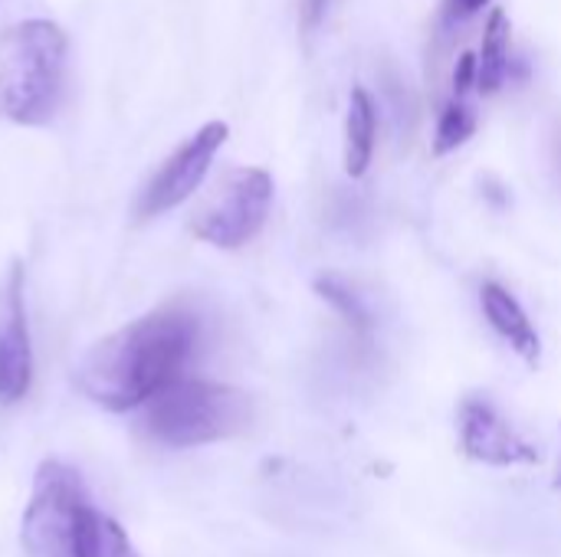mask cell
<instances>
[{"label":"cell","mask_w":561,"mask_h":557,"mask_svg":"<svg viewBox=\"0 0 561 557\" xmlns=\"http://www.w3.org/2000/svg\"><path fill=\"white\" fill-rule=\"evenodd\" d=\"M92 509L95 506L89 502V492L76 469L59 460L39 463L20 522L23 552L30 557H79Z\"/></svg>","instance_id":"cell-4"},{"label":"cell","mask_w":561,"mask_h":557,"mask_svg":"<svg viewBox=\"0 0 561 557\" xmlns=\"http://www.w3.org/2000/svg\"><path fill=\"white\" fill-rule=\"evenodd\" d=\"M490 0H444V16L447 20H467L473 13H480Z\"/></svg>","instance_id":"cell-16"},{"label":"cell","mask_w":561,"mask_h":557,"mask_svg":"<svg viewBox=\"0 0 561 557\" xmlns=\"http://www.w3.org/2000/svg\"><path fill=\"white\" fill-rule=\"evenodd\" d=\"M480 309L483 318L490 322V328L526 361V364H539L542 358V338L539 328L533 325L529 312L523 309V302L500 282H483L480 286Z\"/></svg>","instance_id":"cell-9"},{"label":"cell","mask_w":561,"mask_h":557,"mask_svg":"<svg viewBox=\"0 0 561 557\" xmlns=\"http://www.w3.org/2000/svg\"><path fill=\"white\" fill-rule=\"evenodd\" d=\"M273 207V177L263 167L227 171L191 217V233L217 250H240L260 236Z\"/></svg>","instance_id":"cell-5"},{"label":"cell","mask_w":561,"mask_h":557,"mask_svg":"<svg viewBox=\"0 0 561 557\" xmlns=\"http://www.w3.org/2000/svg\"><path fill=\"white\" fill-rule=\"evenodd\" d=\"M79 557H138V552L128 542L125 529L112 515L92 509V515L85 522V532H82Z\"/></svg>","instance_id":"cell-13"},{"label":"cell","mask_w":561,"mask_h":557,"mask_svg":"<svg viewBox=\"0 0 561 557\" xmlns=\"http://www.w3.org/2000/svg\"><path fill=\"white\" fill-rule=\"evenodd\" d=\"M66 33L53 20H20L0 36V115L13 125H46L62 98Z\"/></svg>","instance_id":"cell-2"},{"label":"cell","mask_w":561,"mask_h":557,"mask_svg":"<svg viewBox=\"0 0 561 557\" xmlns=\"http://www.w3.org/2000/svg\"><path fill=\"white\" fill-rule=\"evenodd\" d=\"M33 387V345L23 299V266L7 269L0 292V407L20 404Z\"/></svg>","instance_id":"cell-8"},{"label":"cell","mask_w":561,"mask_h":557,"mask_svg":"<svg viewBox=\"0 0 561 557\" xmlns=\"http://www.w3.org/2000/svg\"><path fill=\"white\" fill-rule=\"evenodd\" d=\"M227 138H230L227 121H207L181 148H174L161 161V167L148 177V184L141 187L138 204H135L138 220H151V217H161V213L181 207L204 184V177H207L217 151L227 144Z\"/></svg>","instance_id":"cell-6"},{"label":"cell","mask_w":561,"mask_h":557,"mask_svg":"<svg viewBox=\"0 0 561 557\" xmlns=\"http://www.w3.org/2000/svg\"><path fill=\"white\" fill-rule=\"evenodd\" d=\"M477 89V53H463L454 69V98H467Z\"/></svg>","instance_id":"cell-15"},{"label":"cell","mask_w":561,"mask_h":557,"mask_svg":"<svg viewBox=\"0 0 561 557\" xmlns=\"http://www.w3.org/2000/svg\"><path fill=\"white\" fill-rule=\"evenodd\" d=\"M141 410L148 437L171 450L230 440L253 420V401L240 387L204 378H181L168 384Z\"/></svg>","instance_id":"cell-3"},{"label":"cell","mask_w":561,"mask_h":557,"mask_svg":"<svg viewBox=\"0 0 561 557\" xmlns=\"http://www.w3.org/2000/svg\"><path fill=\"white\" fill-rule=\"evenodd\" d=\"M375 141H378V108L368 89L355 85L348 95V112H345V151L342 164L352 181L365 177L371 161H375Z\"/></svg>","instance_id":"cell-10"},{"label":"cell","mask_w":561,"mask_h":557,"mask_svg":"<svg viewBox=\"0 0 561 557\" xmlns=\"http://www.w3.org/2000/svg\"><path fill=\"white\" fill-rule=\"evenodd\" d=\"M477 131V112L470 108L467 98H450L447 108L440 112L437 135H434V154H450L463 148Z\"/></svg>","instance_id":"cell-14"},{"label":"cell","mask_w":561,"mask_h":557,"mask_svg":"<svg viewBox=\"0 0 561 557\" xmlns=\"http://www.w3.org/2000/svg\"><path fill=\"white\" fill-rule=\"evenodd\" d=\"M460 430V450L467 460L513 469V466H539L542 453L536 443H529L486 397H467L457 414Z\"/></svg>","instance_id":"cell-7"},{"label":"cell","mask_w":561,"mask_h":557,"mask_svg":"<svg viewBox=\"0 0 561 557\" xmlns=\"http://www.w3.org/2000/svg\"><path fill=\"white\" fill-rule=\"evenodd\" d=\"M552 486L561 492V450H559V463H556V479H552Z\"/></svg>","instance_id":"cell-18"},{"label":"cell","mask_w":561,"mask_h":557,"mask_svg":"<svg viewBox=\"0 0 561 557\" xmlns=\"http://www.w3.org/2000/svg\"><path fill=\"white\" fill-rule=\"evenodd\" d=\"M316 295L322 299V302H329L339 315H342V322L352 328V332H358V335H368L371 328H375V318H371V312H368V305L362 302V295L345 282V279H339V276H319L316 279Z\"/></svg>","instance_id":"cell-12"},{"label":"cell","mask_w":561,"mask_h":557,"mask_svg":"<svg viewBox=\"0 0 561 557\" xmlns=\"http://www.w3.org/2000/svg\"><path fill=\"white\" fill-rule=\"evenodd\" d=\"M197 338L201 322L191 309L161 305L95 341L76 371V384L108 414L138 410L184 378Z\"/></svg>","instance_id":"cell-1"},{"label":"cell","mask_w":561,"mask_h":557,"mask_svg":"<svg viewBox=\"0 0 561 557\" xmlns=\"http://www.w3.org/2000/svg\"><path fill=\"white\" fill-rule=\"evenodd\" d=\"M329 3H332V0H302V26H306V30L319 26L322 16H325V10H329Z\"/></svg>","instance_id":"cell-17"},{"label":"cell","mask_w":561,"mask_h":557,"mask_svg":"<svg viewBox=\"0 0 561 557\" xmlns=\"http://www.w3.org/2000/svg\"><path fill=\"white\" fill-rule=\"evenodd\" d=\"M510 39H513L510 16L503 7H496L483 26V46L477 53V92L480 95H493L503 89L510 76Z\"/></svg>","instance_id":"cell-11"}]
</instances>
